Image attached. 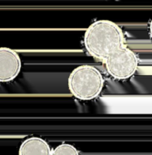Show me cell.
Wrapping results in <instances>:
<instances>
[{"instance_id":"obj_1","label":"cell","mask_w":152,"mask_h":155,"mask_svg":"<svg viewBox=\"0 0 152 155\" xmlns=\"http://www.w3.org/2000/svg\"><path fill=\"white\" fill-rule=\"evenodd\" d=\"M122 28L115 22L101 19L92 23L85 31L83 44L89 55L98 60L106 59L124 45Z\"/></svg>"},{"instance_id":"obj_5","label":"cell","mask_w":152,"mask_h":155,"mask_svg":"<svg viewBox=\"0 0 152 155\" xmlns=\"http://www.w3.org/2000/svg\"><path fill=\"white\" fill-rule=\"evenodd\" d=\"M18 155H52V149L44 139L33 136L21 143Z\"/></svg>"},{"instance_id":"obj_4","label":"cell","mask_w":152,"mask_h":155,"mask_svg":"<svg viewBox=\"0 0 152 155\" xmlns=\"http://www.w3.org/2000/svg\"><path fill=\"white\" fill-rule=\"evenodd\" d=\"M21 67V58L15 50L0 47V83L13 81L19 74Z\"/></svg>"},{"instance_id":"obj_2","label":"cell","mask_w":152,"mask_h":155,"mask_svg":"<svg viewBox=\"0 0 152 155\" xmlns=\"http://www.w3.org/2000/svg\"><path fill=\"white\" fill-rule=\"evenodd\" d=\"M105 80L101 72L93 65L82 64L69 74L67 85L71 94L81 101L96 99L102 92Z\"/></svg>"},{"instance_id":"obj_7","label":"cell","mask_w":152,"mask_h":155,"mask_svg":"<svg viewBox=\"0 0 152 155\" xmlns=\"http://www.w3.org/2000/svg\"><path fill=\"white\" fill-rule=\"evenodd\" d=\"M149 30H150V36L152 37V19L150 20V26H149Z\"/></svg>"},{"instance_id":"obj_3","label":"cell","mask_w":152,"mask_h":155,"mask_svg":"<svg viewBox=\"0 0 152 155\" xmlns=\"http://www.w3.org/2000/svg\"><path fill=\"white\" fill-rule=\"evenodd\" d=\"M108 74L117 80H127L137 72L139 57L125 45L103 60Z\"/></svg>"},{"instance_id":"obj_6","label":"cell","mask_w":152,"mask_h":155,"mask_svg":"<svg viewBox=\"0 0 152 155\" xmlns=\"http://www.w3.org/2000/svg\"><path fill=\"white\" fill-rule=\"evenodd\" d=\"M52 155H80V153L75 146L69 143H61L52 150Z\"/></svg>"}]
</instances>
